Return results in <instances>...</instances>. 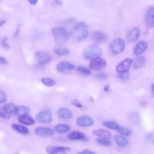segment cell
<instances>
[{"instance_id": "cell-1", "label": "cell", "mask_w": 154, "mask_h": 154, "mask_svg": "<svg viewBox=\"0 0 154 154\" xmlns=\"http://www.w3.org/2000/svg\"><path fill=\"white\" fill-rule=\"evenodd\" d=\"M52 35L55 43L61 46L67 42L73 32L67 30L64 27H54L52 29Z\"/></svg>"}, {"instance_id": "cell-2", "label": "cell", "mask_w": 154, "mask_h": 154, "mask_svg": "<svg viewBox=\"0 0 154 154\" xmlns=\"http://www.w3.org/2000/svg\"><path fill=\"white\" fill-rule=\"evenodd\" d=\"M101 49L96 44H92L87 46L83 51V57L84 58L90 60H93L99 58L101 55Z\"/></svg>"}, {"instance_id": "cell-3", "label": "cell", "mask_w": 154, "mask_h": 154, "mask_svg": "<svg viewBox=\"0 0 154 154\" xmlns=\"http://www.w3.org/2000/svg\"><path fill=\"white\" fill-rule=\"evenodd\" d=\"M73 30L75 31V38L78 41H82L88 35V28L87 24L84 22L76 23Z\"/></svg>"}, {"instance_id": "cell-4", "label": "cell", "mask_w": 154, "mask_h": 154, "mask_svg": "<svg viewBox=\"0 0 154 154\" xmlns=\"http://www.w3.org/2000/svg\"><path fill=\"white\" fill-rule=\"evenodd\" d=\"M126 47L125 40L121 38H117L112 40L109 45L110 52L114 55H117L123 52Z\"/></svg>"}, {"instance_id": "cell-5", "label": "cell", "mask_w": 154, "mask_h": 154, "mask_svg": "<svg viewBox=\"0 0 154 154\" xmlns=\"http://www.w3.org/2000/svg\"><path fill=\"white\" fill-rule=\"evenodd\" d=\"M71 150L70 147L48 145L46 151L48 154H67Z\"/></svg>"}, {"instance_id": "cell-6", "label": "cell", "mask_w": 154, "mask_h": 154, "mask_svg": "<svg viewBox=\"0 0 154 154\" xmlns=\"http://www.w3.org/2000/svg\"><path fill=\"white\" fill-rule=\"evenodd\" d=\"M35 58L37 64L40 66H44L51 62L52 56L46 52H38L35 54Z\"/></svg>"}, {"instance_id": "cell-7", "label": "cell", "mask_w": 154, "mask_h": 154, "mask_svg": "<svg viewBox=\"0 0 154 154\" xmlns=\"http://www.w3.org/2000/svg\"><path fill=\"white\" fill-rule=\"evenodd\" d=\"M132 59L130 58H125L117 65L116 68V72L119 74L128 73L132 64Z\"/></svg>"}, {"instance_id": "cell-8", "label": "cell", "mask_w": 154, "mask_h": 154, "mask_svg": "<svg viewBox=\"0 0 154 154\" xmlns=\"http://www.w3.org/2000/svg\"><path fill=\"white\" fill-rule=\"evenodd\" d=\"M35 119L42 123H49L53 120L52 114L48 110H44L38 112L35 115Z\"/></svg>"}, {"instance_id": "cell-9", "label": "cell", "mask_w": 154, "mask_h": 154, "mask_svg": "<svg viewBox=\"0 0 154 154\" xmlns=\"http://www.w3.org/2000/svg\"><path fill=\"white\" fill-rule=\"evenodd\" d=\"M106 66V61L105 59L102 58H98L97 59L92 60L89 66L88 67L90 69L95 70H100L103 69H104Z\"/></svg>"}, {"instance_id": "cell-10", "label": "cell", "mask_w": 154, "mask_h": 154, "mask_svg": "<svg viewBox=\"0 0 154 154\" xmlns=\"http://www.w3.org/2000/svg\"><path fill=\"white\" fill-rule=\"evenodd\" d=\"M94 123V120L88 116H81L76 119V125L80 127L91 126Z\"/></svg>"}, {"instance_id": "cell-11", "label": "cell", "mask_w": 154, "mask_h": 154, "mask_svg": "<svg viewBox=\"0 0 154 154\" xmlns=\"http://www.w3.org/2000/svg\"><path fill=\"white\" fill-rule=\"evenodd\" d=\"M75 68V66L70 62L67 61H62L59 62L56 66V69L60 72H66L71 71Z\"/></svg>"}, {"instance_id": "cell-12", "label": "cell", "mask_w": 154, "mask_h": 154, "mask_svg": "<svg viewBox=\"0 0 154 154\" xmlns=\"http://www.w3.org/2000/svg\"><path fill=\"white\" fill-rule=\"evenodd\" d=\"M148 47V43L146 41L142 40L139 42L135 45L134 48L133 53L135 55L140 56L143 53H144Z\"/></svg>"}, {"instance_id": "cell-13", "label": "cell", "mask_w": 154, "mask_h": 154, "mask_svg": "<svg viewBox=\"0 0 154 154\" xmlns=\"http://www.w3.org/2000/svg\"><path fill=\"white\" fill-rule=\"evenodd\" d=\"M144 21L148 27H154V7H152L147 10L145 15Z\"/></svg>"}, {"instance_id": "cell-14", "label": "cell", "mask_w": 154, "mask_h": 154, "mask_svg": "<svg viewBox=\"0 0 154 154\" xmlns=\"http://www.w3.org/2000/svg\"><path fill=\"white\" fill-rule=\"evenodd\" d=\"M35 134L40 137H51L54 134V131L49 128L37 127L35 129Z\"/></svg>"}, {"instance_id": "cell-15", "label": "cell", "mask_w": 154, "mask_h": 154, "mask_svg": "<svg viewBox=\"0 0 154 154\" xmlns=\"http://www.w3.org/2000/svg\"><path fill=\"white\" fill-rule=\"evenodd\" d=\"M140 29L137 27L132 28L128 33L127 39L129 42H134L137 41L140 37Z\"/></svg>"}, {"instance_id": "cell-16", "label": "cell", "mask_w": 154, "mask_h": 154, "mask_svg": "<svg viewBox=\"0 0 154 154\" xmlns=\"http://www.w3.org/2000/svg\"><path fill=\"white\" fill-rule=\"evenodd\" d=\"M58 117L63 120H68L72 117V111L67 108H60L57 111Z\"/></svg>"}, {"instance_id": "cell-17", "label": "cell", "mask_w": 154, "mask_h": 154, "mask_svg": "<svg viewBox=\"0 0 154 154\" xmlns=\"http://www.w3.org/2000/svg\"><path fill=\"white\" fill-rule=\"evenodd\" d=\"M17 120L20 123L27 126H31L35 124V120L28 114L19 116Z\"/></svg>"}, {"instance_id": "cell-18", "label": "cell", "mask_w": 154, "mask_h": 154, "mask_svg": "<svg viewBox=\"0 0 154 154\" xmlns=\"http://www.w3.org/2000/svg\"><path fill=\"white\" fill-rule=\"evenodd\" d=\"M93 134L100 138L110 139L111 138V134L107 130L104 129H97L93 131Z\"/></svg>"}, {"instance_id": "cell-19", "label": "cell", "mask_w": 154, "mask_h": 154, "mask_svg": "<svg viewBox=\"0 0 154 154\" xmlns=\"http://www.w3.org/2000/svg\"><path fill=\"white\" fill-rule=\"evenodd\" d=\"M67 137L70 140H82L86 138V135L84 133L77 131L70 132L67 134Z\"/></svg>"}, {"instance_id": "cell-20", "label": "cell", "mask_w": 154, "mask_h": 154, "mask_svg": "<svg viewBox=\"0 0 154 154\" xmlns=\"http://www.w3.org/2000/svg\"><path fill=\"white\" fill-rule=\"evenodd\" d=\"M105 34L101 31H96L92 34V38L96 43H100L106 40Z\"/></svg>"}, {"instance_id": "cell-21", "label": "cell", "mask_w": 154, "mask_h": 154, "mask_svg": "<svg viewBox=\"0 0 154 154\" xmlns=\"http://www.w3.org/2000/svg\"><path fill=\"white\" fill-rule=\"evenodd\" d=\"M146 62V58L144 56L140 55L137 57L133 61H132V66L135 69L141 68L145 64Z\"/></svg>"}, {"instance_id": "cell-22", "label": "cell", "mask_w": 154, "mask_h": 154, "mask_svg": "<svg viewBox=\"0 0 154 154\" xmlns=\"http://www.w3.org/2000/svg\"><path fill=\"white\" fill-rule=\"evenodd\" d=\"M114 140L116 144L122 147H125L128 144V139L121 135H116L114 137Z\"/></svg>"}, {"instance_id": "cell-23", "label": "cell", "mask_w": 154, "mask_h": 154, "mask_svg": "<svg viewBox=\"0 0 154 154\" xmlns=\"http://www.w3.org/2000/svg\"><path fill=\"white\" fill-rule=\"evenodd\" d=\"M70 128V126L67 124H58L54 127V130L57 133L63 134L69 132Z\"/></svg>"}, {"instance_id": "cell-24", "label": "cell", "mask_w": 154, "mask_h": 154, "mask_svg": "<svg viewBox=\"0 0 154 154\" xmlns=\"http://www.w3.org/2000/svg\"><path fill=\"white\" fill-rule=\"evenodd\" d=\"M11 128L16 132L23 135H27L29 132V129L26 127L18 123H13L11 125Z\"/></svg>"}, {"instance_id": "cell-25", "label": "cell", "mask_w": 154, "mask_h": 154, "mask_svg": "<svg viewBox=\"0 0 154 154\" xmlns=\"http://www.w3.org/2000/svg\"><path fill=\"white\" fill-rule=\"evenodd\" d=\"M3 108L5 109V110L10 115L15 114L17 110V106L14 105L13 103H5L3 106Z\"/></svg>"}, {"instance_id": "cell-26", "label": "cell", "mask_w": 154, "mask_h": 154, "mask_svg": "<svg viewBox=\"0 0 154 154\" xmlns=\"http://www.w3.org/2000/svg\"><path fill=\"white\" fill-rule=\"evenodd\" d=\"M29 108L26 105H19L17 106L16 114H17L19 116L28 114L29 112Z\"/></svg>"}, {"instance_id": "cell-27", "label": "cell", "mask_w": 154, "mask_h": 154, "mask_svg": "<svg viewBox=\"0 0 154 154\" xmlns=\"http://www.w3.org/2000/svg\"><path fill=\"white\" fill-rule=\"evenodd\" d=\"M122 136H130L132 132L130 128H126V127H123L119 126V127L116 130Z\"/></svg>"}, {"instance_id": "cell-28", "label": "cell", "mask_w": 154, "mask_h": 154, "mask_svg": "<svg viewBox=\"0 0 154 154\" xmlns=\"http://www.w3.org/2000/svg\"><path fill=\"white\" fill-rule=\"evenodd\" d=\"M54 52L58 56H63L68 54L69 53V50L65 47L55 48L54 49Z\"/></svg>"}, {"instance_id": "cell-29", "label": "cell", "mask_w": 154, "mask_h": 154, "mask_svg": "<svg viewBox=\"0 0 154 154\" xmlns=\"http://www.w3.org/2000/svg\"><path fill=\"white\" fill-rule=\"evenodd\" d=\"M42 82L48 87H52L55 85L56 81L50 78H43L41 79Z\"/></svg>"}, {"instance_id": "cell-30", "label": "cell", "mask_w": 154, "mask_h": 154, "mask_svg": "<svg viewBox=\"0 0 154 154\" xmlns=\"http://www.w3.org/2000/svg\"><path fill=\"white\" fill-rule=\"evenodd\" d=\"M103 125L109 129L114 130H117L120 126L118 123L113 121H105L103 122Z\"/></svg>"}, {"instance_id": "cell-31", "label": "cell", "mask_w": 154, "mask_h": 154, "mask_svg": "<svg viewBox=\"0 0 154 154\" xmlns=\"http://www.w3.org/2000/svg\"><path fill=\"white\" fill-rule=\"evenodd\" d=\"M76 70L81 74L84 76H89L91 75V72L89 69L84 67V66H78L76 67Z\"/></svg>"}, {"instance_id": "cell-32", "label": "cell", "mask_w": 154, "mask_h": 154, "mask_svg": "<svg viewBox=\"0 0 154 154\" xmlns=\"http://www.w3.org/2000/svg\"><path fill=\"white\" fill-rule=\"evenodd\" d=\"M97 142L100 144V145L104 146H110L111 145V141L109 140L108 139H104V138H98L96 139Z\"/></svg>"}, {"instance_id": "cell-33", "label": "cell", "mask_w": 154, "mask_h": 154, "mask_svg": "<svg viewBox=\"0 0 154 154\" xmlns=\"http://www.w3.org/2000/svg\"><path fill=\"white\" fill-rule=\"evenodd\" d=\"M11 115L8 114L5 109L2 107H0V117L5 119H8L10 117Z\"/></svg>"}, {"instance_id": "cell-34", "label": "cell", "mask_w": 154, "mask_h": 154, "mask_svg": "<svg viewBox=\"0 0 154 154\" xmlns=\"http://www.w3.org/2000/svg\"><path fill=\"white\" fill-rule=\"evenodd\" d=\"M129 120L132 121V123H137L140 121V116L137 112H133L129 116Z\"/></svg>"}, {"instance_id": "cell-35", "label": "cell", "mask_w": 154, "mask_h": 154, "mask_svg": "<svg viewBox=\"0 0 154 154\" xmlns=\"http://www.w3.org/2000/svg\"><path fill=\"white\" fill-rule=\"evenodd\" d=\"M1 44H2V47L4 49H8L10 48V45L8 43V37L7 36L4 37L3 39H2V42H1Z\"/></svg>"}, {"instance_id": "cell-36", "label": "cell", "mask_w": 154, "mask_h": 154, "mask_svg": "<svg viewBox=\"0 0 154 154\" xmlns=\"http://www.w3.org/2000/svg\"><path fill=\"white\" fill-rule=\"evenodd\" d=\"M7 100L6 94L2 90H0V104L5 102Z\"/></svg>"}, {"instance_id": "cell-37", "label": "cell", "mask_w": 154, "mask_h": 154, "mask_svg": "<svg viewBox=\"0 0 154 154\" xmlns=\"http://www.w3.org/2000/svg\"><path fill=\"white\" fill-rule=\"evenodd\" d=\"M72 105H73L75 107H77V108H82L83 107V105L77 99H74L73 100H72V102H71Z\"/></svg>"}, {"instance_id": "cell-38", "label": "cell", "mask_w": 154, "mask_h": 154, "mask_svg": "<svg viewBox=\"0 0 154 154\" xmlns=\"http://www.w3.org/2000/svg\"><path fill=\"white\" fill-rule=\"evenodd\" d=\"M96 77L99 80H105L106 78V75L103 72H99L96 75Z\"/></svg>"}, {"instance_id": "cell-39", "label": "cell", "mask_w": 154, "mask_h": 154, "mask_svg": "<svg viewBox=\"0 0 154 154\" xmlns=\"http://www.w3.org/2000/svg\"><path fill=\"white\" fill-rule=\"evenodd\" d=\"M119 78H120L122 80H127L129 78V75L128 73H121L119 74Z\"/></svg>"}, {"instance_id": "cell-40", "label": "cell", "mask_w": 154, "mask_h": 154, "mask_svg": "<svg viewBox=\"0 0 154 154\" xmlns=\"http://www.w3.org/2000/svg\"><path fill=\"white\" fill-rule=\"evenodd\" d=\"M78 154H96L95 152L88 150V149H84L81 152H79Z\"/></svg>"}, {"instance_id": "cell-41", "label": "cell", "mask_w": 154, "mask_h": 154, "mask_svg": "<svg viewBox=\"0 0 154 154\" xmlns=\"http://www.w3.org/2000/svg\"><path fill=\"white\" fill-rule=\"evenodd\" d=\"M20 28H21V24H19L16 28V31L14 32V37H17L19 35V33H20Z\"/></svg>"}, {"instance_id": "cell-42", "label": "cell", "mask_w": 154, "mask_h": 154, "mask_svg": "<svg viewBox=\"0 0 154 154\" xmlns=\"http://www.w3.org/2000/svg\"><path fill=\"white\" fill-rule=\"evenodd\" d=\"M7 60L6 58L4 57L0 56V64H7Z\"/></svg>"}, {"instance_id": "cell-43", "label": "cell", "mask_w": 154, "mask_h": 154, "mask_svg": "<svg viewBox=\"0 0 154 154\" xmlns=\"http://www.w3.org/2000/svg\"><path fill=\"white\" fill-rule=\"evenodd\" d=\"M28 2L31 5H35L37 3V0H29Z\"/></svg>"}, {"instance_id": "cell-44", "label": "cell", "mask_w": 154, "mask_h": 154, "mask_svg": "<svg viewBox=\"0 0 154 154\" xmlns=\"http://www.w3.org/2000/svg\"><path fill=\"white\" fill-rule=\"evenodd\" d=\"M103 90L105 91H108L109 90V85L108 84H105L103 87Z\"/></svg>"}, {"instance_id": "cell-45", "label": "cell", "mask_w": 154, "mask_h": 154, "mask_svg": "<svg viewBox=\"0 0 154 154\" xmlns=\"http://www.w3.org/2000/svg\"><path fill=\"white\" fill-rule=\"evenodd\" d=\"M6 22V20L5 19H0V26H2V25H4V23H5Z\"/></svg>"}, {"instance_id": "cell-46", "label": "cell", "mask_w": 154, "mask_h": 154, "mask_svg": "<svg viewBox=\"0 0 154 154\" xmlns=\"http://www.w3.org/2000/svg\"><path fill=\"white\" fill-rule=\"evenodd\" d=\"M54 2L57 5H61L62 4V2L60 1H54Z\"/></svg>"}, {"instance_id": "cell-47", "label": "cell", "mask_w": 154, "mask_h": 154, "mask_svg": "<svg viewBox=\"0 0 154 154\" xmlns=\"http://www.w3.org/2000/svg\"><path fill=\"white\" fill-rule=\"evenodd\" d=\"M151 89H152V94L154 96V83L151 85Z\"/></svg>"}, {"instance_id": "cell-48", "label": "cell", "mask_w": 154, "mask_h": 154, "mask_svg": "<svg viewBox=\"0 0 154 154\" xmlns=\"http://www.w3.org/2000/svg\"><path fill=\"white\" fill-rule=\"evenodd\" d=\"M0 41H1V40H0Z\"/></svg>"}]
</instances>
